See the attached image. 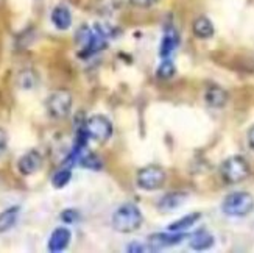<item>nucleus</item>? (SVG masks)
<instances>
[{
  "instance_id": "obj_1",
  "label": "nucleus",
  "mask_w": 254,
  "mask_h": 253,
  "mask_svg": "<svg viewBox=\"0 0 254 253\" xmlns=\"http://www.w3.org/2000/svg\"><path fill=\"white\" fill-rule=\"evenodd\" d=\"M108 33L103 27L95 25L92 28L81 27L76 33V41L81 46V52L78 53L81 58H89L92 55L102 52L108 46Z\"/></svg>"
},
{
  "instance_id": "obj_2",
  "label": "nucleus",
  "mask_w": 254,
  "mask_h": 253,
  "mask_svg": "<svg viewBox=\"0 0 254 253\" xmlns=\"http://www.w3.org/2000/svg\"><path fill=\"white\" fill-rule=\"evenodd\" d=\"M111 222L116 232L128 235V233L136 232L142 225L143 216L134 203H124L114 211Z\"/></svg>"
},
{
  "instance_id": "obj_3",
  "label": "nucleus",
  "mask_w": 254,
  "mask_h": 253,
  "mask_svg": "<svg viewBox=\"0 0 254 253\" xmlns=\"http://www.w3.org/2000/svg\"><path fill=\"white\" fill-rule=\"evenodd\" d=\"M250 163L240 155L226 158L220 166V175L226 184H237L250 177Z\"/></svg>"
},
{
  "instance_id": "obj_4",
  "label": "nucleus",
  "mask_w": 254,
  "mask_h": 253,
  "mask_svg": "<svg viewBox=\"0 0 254 253\" xmlns=\"http://www.w3.org/2000/svg\"><path fill=\"white\" fill-rule=\"evenodd\" d=\"M254 208V199L250 192L237 191L226 195L222 203V211L229 217H244L250 214Z\"/></svg>"
},
{
  "instance_id": "obj_5",
  "label": "nucleus",
  "mask_w": 254,
  "mask_h": 253,
  "mask_svg": "<svg viewBox=\"0 0 254 253\" xmlns=\"http://www.w3.org/2000/svg\"><path fill=\"white\" fill-rule=\"evenodd\" d=\"M165 170L156 164H148L142 168L136 175V183L143 191H158L165 184Z\"/></svg>"
},
{
  "instance_id": "obj_6",
  "label": "nucleus",
  "mask_w": 254,
  "mask_h": 253,
  "mask_svg": "<svg viewBox=\"0 0 254 253\" xmlns=\"http://www.w3.org/2000/svg\"><path fill=\"white\" fill-rule=\"evenodd\" d=\"M84 128L86 133L89 136V139L95 141V142H106L109 138L113 136V124L106 116L103 114H94L84 122Z\"/></svg>"
},
{
  "instance_id": "obj_7",
  "label": "nucleus",
  "mask_w": 254,
  "mask_h": 253,
  "mask_svg": "<svg viewBox=\"0 0 254 253\" xmlns=\"http://www.w3.org/2000/svg\"><path fill=\"white\" fill-rule=\"evenodd\" d=\"M72 108V95L69 91L60 89L52 92L46 100V109L52 119H64L67 117Z\"/></svg>"
},
{
  "instance_id": "obj_8",
  "label": "nucleus",
  "mask_w": 254,
  "mask_h": 253,
  "mask_svg": "<svg viewBox=\"0 0 254 253\" xmlns=\"http://www.w3.org/2000/svg\"><path fill=\"white\" fill-rule=\"evenodd\" d=\"M186 238L184 232H159V233H153L147 239V246L151 252H159L162 249H169L175 247L180 243H183V239Z\"/></svg>"
},
{
  "instance_id": "obj_9",
  "label": "nucleus",
  "mask_w": 254,
  "mask_h": 253,
  "mask_svg": "<svg viewBox=\"0 0 254 253\" xmlns=\"http://www.w3.org/2000/svg\"><path fill=\"white\" fill-rule=\"evenodd\" d=\"M42 166V157L38 150H30L20 157L17 161V169L22 175H33L36 173Z\"/></svg>"
},
{
  "instance_id": "obj_10",
  "label": "nucleus",
  "mask_w": 254,
  "mask_h": 253,
  "mask_svg": "<svg viewBox=\"0 0 254 253\" xmlns=\"http://www.w3.org/2000/svg\"><path fill=\"white\" fill-rule=\"evenodd\" d=\"M181 42V38H180V33L175 27H169L165 30L164 36H162V41H161V47H159V55L161 58L165 60V58H170L173 52L178 49Z\"/></svg>"
},
{
  "instance_id": "obj_11",
  "label": "nucleus",
  "mask_w": 254,
  "mask_h": 253,
  "mask_svg": "<svg viewBox=\"0 0 254 253\" xmlns=\"http://www.w3.org/2000/svg\"><path fill=\"white\" fill-rule=\"evenodd\" d=\"M70 239H72V235L70 232L65 227H58L53 230V233L50 235V239H49V252L52 253H58V252H63L67 249V246L70 244Z\"/></svg>"
},
{
  "instance_id": "obj_12",
  "label": "nucleus",
  "mask_w": 254,
  "mask_h": 253,
  "mask_svg": "<svg viewBox=\"0 0 254 253\" xmlns=\"http://www.w3.org/2000/svg\"><path fill=\"white\" fill-rule=\"evenodd\" d=\"M187 200V194L186 192H181V191H173V192H169L162 195L159 202H158V208L159 211L162 213H170V211H175L178 210V208Z\"/></svg>"
},
{
  "instance_id": "obj_13",
  "label": "nucleus",
  "mask_w": 254,
  "mask_h": 253,
  "mask_svg": "<svg viewBox=\"0 0 254 253\" xmlns=\"http://www.w3.org/2000/svg\"><path fill=\"white\" fill-rule=\"evenodd\" d=\"M204 100L211 108L220 109L228 103V92L218 84H211L204 92Z\"/></svg>"
},
{
  "instance_id": "obj_14",
  "label": "nucleus",
  "mask_w": 254,
  "mask_h": 253,
  "mask_svg": "<svg viewBox=\"0 0 254 253\" xmlns=\"http://www.w3.org/2000/svg\"><path fill=\"white\" fill-rule=\"evenodd\" d=\"M214 244H215L214 236L209 233L207 230H203V228L201 230H196V232L189 239V247L192 250H196V252L207 250V249H211Z\"/></svg>"
},
{
  "instance_id": "obj_15",
  "label": "nucleus",
  "mask_w": 254,
  "mask_h": 253,
  "mask_svg": "<svg viewBox=\"0 0 254 253\" xmlns=\"http://www.w3.org/2000/svg\"><path fill=\"white\" fill-rule=\"evenodd\" d=\"M192 31L196 38L200 39H209L214 36V24L211 22V19L206 17V16H200L193 20V25H192Z\"/></svg>"
},
{
  "instance_id": "obj_16",
  "label": "nucleus",
  "mask_w": 254,
  "mask_h": 253,
  "mask_svg": "<svg viewBox=\"0 0 254 253\" xmlns=\"http://www.w3.org/2000/svg\"><path fill=\"white\" fill-rule=\"evenodd\" d=\"M19 214H20V206L17 205L9 206L0 213V233H5L8 230L13 228L17 222Z\"/></svg>"
},
{
  "instance_id": "obj_17",
  "label": "nucleus",
  "mask_w": 254,
  "mask_h": 253,
  "mask_svg": "<svg viewBox=\"0 0 254 253\" xmlns=\"http://www.w3.org/2000/svg\"><path fill=\"white\" fill-rule=\"evenodd\" d=\"M52 22L58 30H67L72 25V14L69 8H65L63 5L55 8L52 11Z\"/></svg>"
},
{
  "instance_id": "obj_18",
  "label": "nucleus",
  "mask_w": 254,
  "mask_h": 253,
  "mask_svg": "<svg viewBox=\"0 0 254 253\" xmlns=\"http://www.w3.org/2000/svg\"><path fill=\"white\" fill-rule=\"evenodd\" d=\"M200 217H201L200 213H190V214L178 219V221H175L173 224H170L167 230H170V232H186V230H189L190 227H193L195 222Z\"/></svg>"
},
{
  "instance_id": "obj_19",
  "label": "nucleus",
  "mask_w": 254,
  "mask_h": 253,
  "mask_svg": "<svg viewBox=\"0 0 254 253\" xmlns=\"http://www.w3.org/2000/svg\"><path fill=\"white\" fill-rule=\"evenodd\" d=\"M78 163H80V166H83L84 169H89V170H100L103 168L102 160L92 152L81 153L80 158H78Z\"/></svg>"
},
{
  "instance_id": "obj_20",
  "label": "nucleus",
  "mask_w": 254,
  "mask_h": 253,
  "mask_svg": "<svg viewBox=\"0 0 254 253\" xmlns=\"http://www.w3.org/2000/svg\"><path fill=\"white\" fill-rule=\"evenodd\" d=\"M70 178H72L70 168H64V169L58 170L52 177V184H53V188L61 189V188H64V186H67L70 183Z\"/></svg>"
},
{
  "instance_id": "obj_21",
  "label": "nucleus",
  "mask_w": 254,
  "mask_h": 253,
  "mask_svg": "<svg viewBox=\"0 0 254 253\" xmlns=\"http://www.w3.org/2000/svg\"><path fill=\"white\" fill-rule=\"evenodd\" d=\"M156 75L159 77V79H164V80H167V79H170V77H173L175 75V64H173V61L170 58L162 60L161 66L158 68Z\"/></svg>"
},
{
  "instance_id": "obj_22",
  "label": "nucleus",
  "mask_w": 254,
  "mask_h": 253,
  "mask_svg": "<svg viewBox=\"0 0 254 253\" xmlns=\"http://www.w3.org/2000/svg\"><path fill=\"white\" fill-rule=\"evenodd\" d=\"M80 219V213L76 211V210H65L61 213V221L65 222V224H75L76 221Z\"/></svg>"
},
{
  "instance_id": "obj_23",
  "label": "nucleus",
  "mask_w": 254,
  "mask_h": 253,
  "mask_svg": "<svg viewBox=\"0 0 254 253\" xmlns=\"http://www.w3.org/2000/svg\"><path fill=\"white\" fill-rule=\"evenodd\" d=\"M129 2H131V5H134L137 8H150L156 3L158 0H129Z\"/></svg>"
},
{
  "instance_id": "obj_24",
  "label": "nucleus",
  "mask_w": 254,
  "mask_h": 253,
  "mask_svg": "<svg viewBox=\"0 0 254 253\" xmlns=\"http://www.w3.org/2000/svg\"><path fill=\"white\" fill-rule=\"evenodd\" d=\"M6 147H8V136L5 133V130L0 128V157L5 153Z\"/></svg>"
},
{
  "instance_id": "obj_25",
  "label": "nucleus",
  "mask_w": 254,
  "mask_h": 253,
  "mask_svg": "<svg viewBox=\"0 0 254 253\" xmlns=\"http://www.w3.org/2000/svg\"><path fill=\"white\" fill-rule=\"evenodd\" d=\"M143 250H145V247L140 246L139 243H131L128 247V252H143Z\"/></svg>"
},
{
  "instance_id": "obj_26",
  "label": "nucleus",
  "mask_w": 254,
  "mask_h": 253,
  "mask_svg": "<svg viewBox=\"0 0 254 253\" xmlns=\"http://www.w3.org/2000/svg\"><path fill=\"white\" fill-rule=\"evenodd\" d=\"M248 144H250V147H251V150L254 152V125L250 128V131H248Z\"/></svg>"
}]
</instances>
